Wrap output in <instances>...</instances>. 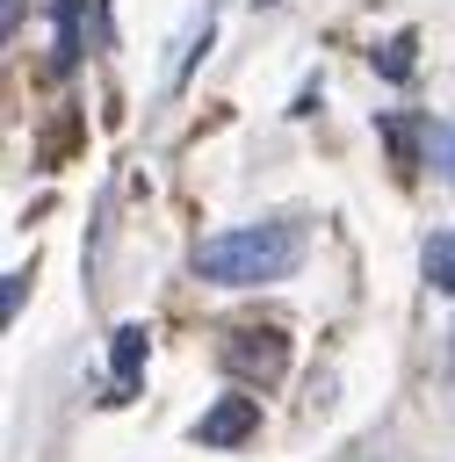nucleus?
<instances>
[{
  "instance_id": "1a4fd4ad",
  "label": "nucleus",
  "mask_w": 455,
  "mask_h": 462,
  "mask_svg": "<svg viewBox=\"0 0 455 462\" xmlns=\"http://www.w3.org/2000/svg\"><path fill=\"white\" fill-rule=\"evenodd\" d=\"M253 7H267V0H253Z\"/></svg>"
},
{
  "instance_id": "6e6552de",
  "label": "nucleus",
  "mask_w": 455,
  "mask_h": 462,
  "mask_svg": "<svg viewBox=\"0 0 455 462\" xmlns=\"http://www.w3.org/2000/svg\"><path fill=\"white\" fill-rule=\"evenodd\" d=\"M441 368H448V383H455V325H448V361H441Z\"/></svg>"
},
{
  "instance_id": "39448f33",
  "label": "nucleus",
  "mask_w": 455,
  "mask_h": 462,
  "mask_svg": "<svg viewBox=\"0 0 455 462\" xmlns=\"http://www.w3.org/2000/svg\"><path fill=\"white\" fill-rule=\"evenodd\" d=\"M137 354H144V325H123L116 332V397L137 390Z\"/></svg>"
},
{
  "instance_id": "20e7f679",
  "label": "nucleus",
  "mask_w": 455,
  "mask_h": 462,
  "mask_svg": "<svg viewBox=\"0 0 455 462\" xmlns=\"http://www.w3.org/2000/svg\"><path fill=\"white\" fill-rule=\"evenodd\" d=\"M419 267H426V282H433V289H448V296H455V231H433V238H426V253H419Z\"/></svg>"
},
{
  "instance_id": "f257e3e1",
  "label": "nucleus",
  "mask_w": 455,
  "mask_h": 462,
  "mask_svg": "<svg viewBox=\"0 0 455 462\" xmlns=\"http://www.w3.org/2000/svg\"><path fill=\"white\" fill-rule=\"evenodd\" d=\"M303 260V231L296 224H238L195 245V274L217 289H253V282H282Z\"/></svg>"
},
{
  "instance_id": "0eeeda50",
  "label": "nucleus",
  "mask_w": 455,
  "mask_h": 462,
  "mask_svg": "<svg viewBox=\"0 0 455 462\" xmlns=\"http://www.w3.org/2000/svg\"><path fill=\"white\" fill-rule=\"evenodd\" d=\"M383 72H390V79H404V72H412V36H397V43L383 51Z\"/></svg>"
},
{
  "instance_id": "7ed1b4c3",
  "label": "nucleus",
  "mask_w": 455,
  "mask_h": 462,
  "mask_svg": "<svg viewBox=\"0 0 455 462\" xmlns=\"http://www.w3.org/2000/svg\"><path fill=\"white\" fill-rule=\"evenodd\" d=\"M253 426H260V404H253V397H224L217 411L195 419V440H202V448H238Z\"/></svg>"
},
{
  "instance_id": "423d86ee",
  "label": "nucleus",
  "mask_w": 455,
  "mask_h": 462,
  "mask_svg": "<svg viewBox=\"0 0 455 462\" xmlns=\"http://www.w3.org/2000/svg\"><path fill=\"white\" fill-rule=\"evenodd\" d=\"M426 159H433V166L455 180V130H426Z\"/></svg>"
},
{
  "instance_id": "f03ea898",
  "label": "nucleus",
  "mask_w": 455,
  "mask_h": 462,
  "mask_svg": "<svg viewBox=\"0 0 455 462\" xmlns=\"http://www.w3.org/2000/svg\"><path fill=\"white\" fill-rule=\"evenodd\" d=\"M282 361H289V339H282L274 325H231V332H224V368H231V375L274 383Z\"/></svg>"
}]
</instances>
